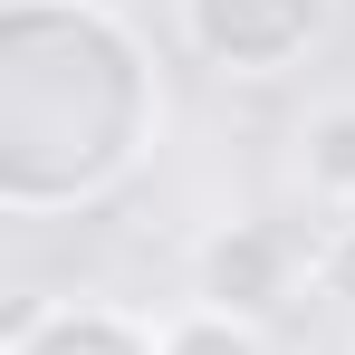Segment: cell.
I'll return each instance as SVG.
<instances>
[{
    "label": "cell",
    "mask_w": 355,
    "mask_h": 355,
    "mask_svg": "<svg viewBox=\"0 0 355 355\" xmlns=\"http://www.w3.org/2000/svg\"><path fill=\"white\" fill-rule=\"evenodd\" d=\"M307 279H317V231H297V221H231L192 250V297L250 327L279 317Z\"/></svg>",
    "instance_id": "6da1fadb"
},
{
    "label": "cell",
    "mask_w": 355,
    "mask_h": 355,
    "mask_svg": "<svg viewBox=\"0 0 355 355\" xmlns=\"http://www.w3.org/2000/svg\"><path fill=\"white\" fill-rule=\"evenodd\" d=\"M182 29L192 49L231 77H279L288 58L317 49L327 29V0H182Z\"/></svg>",
    "instance_id": "7a4b0ae2"
},
{
    "label": "cell",
    "mask_w": 355,
    "mask_h": 355,
    "mask_svg": "<svg viewBox=\"0 0 355 355\" xmlns=\"http://www.w3.org/2000/svg\"><path fill=\"white\" fill-rule=\"evenodd\" d=\"M297 182L327 221H355V96H336L297 125Z\"/></svg>",
    "instance_id": "3957f363"
},
{
    "label": "cell",
    "mask_w": 355,
    "mask_h": 355,
    "mask_svg": "<svg viewBox=\"0 0 355 355\" xmlns=\"http://www.w3.org/2000/svg\"><path fill=\"white\" fill-rule=\"evenodd\" d=\"M154 355H269V336L250 317H221V307H182L154 327Z\"/></svg>",
    "instance_id": "277c9868"
},
{
    "label": "cell",
    "mask_w": 355,
    "mask_h": 355,
    "mask_svg": "<svg viewBox=\"0 0 355 355\" xmlns=\"http://www.w3.org/2000/svg\"><path fill=\"white\" fill-rule=\"evenodd\" d=\"M317 288L355 307V221H327L317 231Z\"/></svg>",
    "instance_id": "5b68a950"
}]
</instances>
